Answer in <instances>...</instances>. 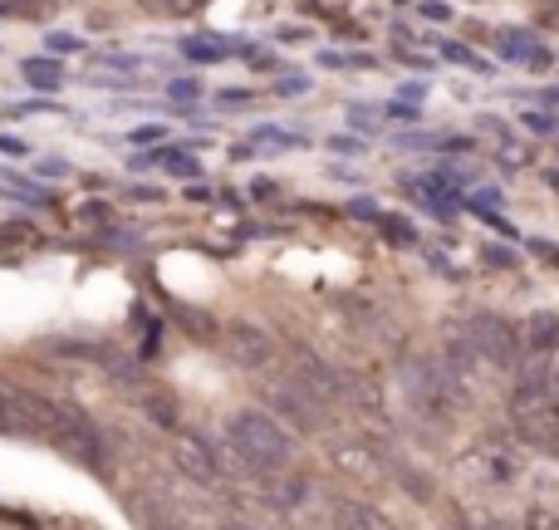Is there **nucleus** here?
Here are the masks:
<instances>
[{"label":"nucleus","instance_id":"nucleus-5","mask_svg":"<svg viewBox=\"0 0 559 530\" xmlns=\"http://www.w3.org/2000/svg\"><path fill=\"white\" fill-rule=\"evenodd\" d=\"M173 462L187 472V482H197V486H222V462H216L212 447H202L197 437H177V443H173Z\"/></svg>","mask_w":559,"mask_h":530},{"label":"nucleus","instance_id":"nucleus-14","mask_svg":"<svg viewBox=\"0 0 559 530\" xmlns=\"http://www.w3.org/2000/svg\"><path fill=\"white\" fill-rule=\"evenodd\" d=\"M167 94L173 98H197L202 94V84H197V79H177V84H167Z\"/></svg>","mask_w":559,"mask_h":530},{"label":"nucleus","instance_id":"nucleus-12","mask_svg":"<svg viewBox=\"0 0 559 530\" xmlns=\"http://www.w3.org/2000/svg\"><path fill=\"white\" fill-rule=\"evenodd\" d=\"M187 59L212 64V59H226V49H216V39H187Z\"/></svg>","mask_w":559,"mask_h":530},{"label":"nucleus","instance_id":"nucleus-13","mask_svg":"<svg viewBox=\"0 0 559 530\" xmlns=\"http://www.w3.org/2000/svg\"><path fill=\"white\" fill-rule=\"evenodd\" d=\"M147 413H153V417H157V423H167V427H173V423H177V408H173V398H167V393H163V398H157V393H153V398H147Z\"/></svg>","mask_w":559,"mask_h":530},{"label":"nucleus","instance_id":"nucleus-15","mask_svg":"<svg viewBox=\"0 0 559 530\" xmlns=\"http://www.w3.org/2000/svg\"><path fill=\"white\" fill-rule=\"evenodd\" d=\"M423 15L427 20H452V5H442V0H423Z\"/></svg>","mask_w":559,"mask_h":530},{"label":"nucleus","instance_id":"nucleus-21","mask_svg":"<svg viewBox=\"0 0 559 530\" xmlns=\"http://www.w3.org/2000/svg\"><path fill=\"white\" fill-rule=\"evenodd\" d=\"M531 123L540 128V133H555V128H559V118H540V114H531Z\"/></svg>","mask_w":559,"mask_h":530},{"label":"nucleus","instance_id":"nucleus-6","mask_svg":"<svg viewBox=\"0 0 559 530\" xmlns=\"http://www.w3.org/2000/svg\"><path fill=\"white\" fill-rule=\"evenodd\" d=\"M0 437H39L35 393H0Z\"/></svg>","mask_w":559,"mask_h":530},{"label":"nucleus","instance_id":"nucleus-1","mask_svg":"<svg viewBox=\"0 0 559 530\" xmlns=\"http://www.w3.org/2000/svg\"><path fill=\"white\" fill-rule=\"evenodd\" d=\"M226 437H231V452L241 457L246 467H255V472H285V467L295 462V437H289V427L280 423V417L261 413V408L236 413L231 423H226Z\"/></svg>","mask_w":559,"mask_h":530},{"label":"nucleus","instance_id":"nucleus-20","mask_svg":"<svg viewBox=\"0 0 559 530\" xmlns=\"http://www.w3.org/2000/svg\"><path fill=\"white\" fill-rule=\"evenodd\" d=\"M447 49V59H456V64H472V55H466L462 45H442Z\"/></svg>","mask_w":559,"mask_h":530},{"label":"nucleus","instance_id":"nucleus-19","mask_svg":"<svg viewBox=\"0 0 559 530\" xmlns=\"http://www.w3.org/2000/svg\"><path fill=\"white\" fill-rule=\"evenodd\" d=\"M153 138H163V128H157V123H143V128L133 133V143H153Z\"/></svg>","mask_w":559,"mask_h":530},{"label":"nucleus","instance_id":"nucleus-22","mask_svg":"<svg viewBox=\"0 0 559 530\" xmlns=\"http://www.w3.org/2000/svg\"><path fill=\"white\" fill-rule=\"evenodd\" d=\"M280 94H305V79H285V84H275Z\"/></svg>","mask_w":559,"mask_h":530},{"label":"nucleus","instance_id":"nucleus-7","mask_svg":"<svg viewBox=\"0 0 559 530\" xmlns=\"http://www.w3.org/2000/svg\"><path fill=\"white\" fill-rule=\"evenodd\" d=\"M226 354H231L241 368H261V364H271L275 344H271V334H265V329L231 325V329H226Z\"/></svg>","mask_w":559,"mask_h":530},{"label":"nucleus","instance_id":"nucleus-23","mask_svg":"<svg viewBox=\"0 0 559 530\" xmlns=\"http://www.w3.org/2000/svg\"><path fill=\"white\" fill-rule=\"evenodd\" d=\"M555 452H559V433H555Z\"/></svg>","mask_w":559,"mask_h":530},{"label":"nucleus","instance_id":"nucleus-4","mask_svg":"<svg viewBox=\"0 0 559 530\" xmlns=\"http://www.w3.org/2000/svg\"><path fill=\"white\" fill-rule=\"evenodd\" d=\"M271 403H275V413L285 417L289 427H299V433H319V427H324V398L309 393L295 374L280 378V384L271 388Z\"/></svg>","mask_w":559,"mask_h":530},{"label":"nucleus","instance_id":"nucleus-2","mask_svg":"<svg viewBox=\"0 0 559 530\" xmlns=\"http://www.w3.org/2000/svg\"><path fill=\"white\" fill-rule=\"evenodd\" d=\"M39 437H45L59 457H69V462H79V467L104 462V437H98L94 417H84L79 408L45 403V398H39Z\"/></svg>","mask_w":559,"mask_h":530},{"label":"nucleus","instance_id":"nucleus-3","mask_svg":"<svg viewBox=\"0 0 559 530\" xmlns=\"http://www.w3.org/2000/svg\"><path fill=\"white\" fill-rule=\"evenodd\" d=\"M466 339H472V349L486 358V364H496V368H515V364H525V329L515 325V319H506V315H476L472 325H466Z\"/></svg>","mask_w":559,"mask_h":530},{"label":"nucleus","instance_id":"nucleus-8","mask_svg":"<svg viewBox=\"0 0 559 530\" xmlns=\"http://www.w3.org/2000/svg\"><path fill=\"white\" fill-rule=\"evenodd\" d=\"M295 378H299V384H305L314 398H324V403H338V398H344V388H348L344 378L334 374V368H329V364H319V358H309V354H299Z\"/></svg>","mask_w":559,"mask_h":530},{"label":"nucleus","instance_id":"nucleus-18","mask_svg":"<svg viewBox=\"0 0 559 530\" xmlns=\"http://www.w3.org/2000/svg\"><path fill=\"white\" fill-rule=\"evenodd\" d=\"M383 232L393 236V242H413V226L407 222H383Z\"/></svg>","mask_w":559,"mask_h":530},{"label":"nucleus","instance_id":"nucleus-16","mask_svg":"<svg viewBox=\"0 0 559 530\" xmlns=\"http://www.w3.org/2000/svg\"><path fill=\"white\" fill-rule=\"evenodd\" d=\"M540 25L559 30V0H540Z\"/></svg>","mask_w":559,"mask_h":530},{"label":"nucleus","instance_id":"nucleus-17","mask_svg":"<svg viewBox=\"0 0 559 530\" xmlns=\"http://www.w3.org/2000/svg\"><path fill=\"white\" fill-rule=\"evenodd\" d=\"M49 49H59V55H74L79 39L74 35H49Z\"/></svg>","mask_w":559,"mask_h":530},{"label":"nucleus","instance_id":"nucleus-11","mask_svg":"<svg viewBox=\"0 0 559 530\" xmlns=\"http://www.w3.org/2000/svg\"><path fill=\"white\" fill-rule=\"evenodd\" d=\"M20 69H25V79H29L35 89H59V79H64V74H59L55 59H25Z\"/></svg>","mask_w":559,"mask_h":530},{"label":"nucleus","instance_id":"nucleus-9","mask_svg":"<svg viewBox=\"0 0 559 530\" xmlns=\"http://www.w3.org/2000/svg\"><path fill=\"white\" fill-rule=\"evenodd\" d=\"M525 349H535V354H555L559 349V315H535L531 325H525Z\"/></svg>","mask_w":559,"mask_h":530},{"label":"nucleus","instance_id":"nucleus-10","mask_svg":"<svg viewBox=\"0 0 559 530\" xmlns=\"http://www.w3.org/2000/svg\"><path fill=\"white\" fill-rule=\"evenodd\" d=\"M496 45H501V59H521V64H535V49H540L531 35H521V30H501Z\"/></svg>","mask_w":559,"mask_h":530}]
</instances>
